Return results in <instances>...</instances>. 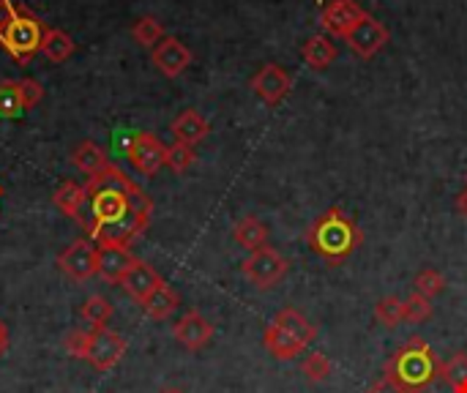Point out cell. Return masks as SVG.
Masks as SVG:
<instances>
[{"label":"cell","mask_w":467,"mask_h":393,"mask_svg":"<svg viewBox=\"0 0 467 393\" xmlns=\"http://www.w3.org/2000/svg\"><path fill=\"white\" fill-rule=\"evenodd\" d=\"M153 216V200L115 164L93 175L85 186V205L79 227L101 246L131 249V243L148 230Z\"/></svg>","instance_id":"1"},{"label":"cell","mask_w":467,"mask_h":393,"mask_svg":"<svg viewBox=\"0 0 467 393\" xmlns=\"http://www.w3.org/2000/svg\"><path fill=\"white\" fill-rule=\"evenodd\" d=\"M441 375L443 361L438 358V353L421 336H413L389 358L383 377L402 393H424L438 383Z\"/></svg>","instance_id":"2"},{"label":"cell","mask_w":467,"mask_h":393,"mask_svg":"<svg viewBox=\"0 0 467 393\" xmlns=\"http://www.w3.org/2000/svg\"><path fill=\"white\" fill-rule=\"evenodd\" d=\"M306 241L320 260H326L328 265H342L358 252L364 233L342 208H328L309 224Z\"/></svg>","instance_id":"3"},{"label":"cell","mask_w":467,"mask_h":393,"mask_svg":"<svg viewBox=\"0 0 467 393\" xmlns=\"http://www.w3.org/2000/svg\"><path fill=\"white\" fill-rule=\"evenodd\" d=\"M47 25L25 5L0 0V44L16 63H30L41 52V38Z\"/></svg>","instance_id":"4"},{"label":"cell","mask_w":467,"mask_h":393,"mask_svg":"<svg viewBox=\"0 0 467 393\" xmlns=\"http://www.w3.org/2000/svg\"><path fill=\"white\" fill-rule=\"evenodd\" d=\"M317 336V328L306 320L304 312L298 309H282L271 326L265 328L263 345L268 350L271 358L276 361H293L296 356H301Z\"/></svg>","instance_id":"5"},{"label":"cell","mask_w":467,"mask_h":393,"mask_svg":"<svg viewBox=\"0 0 467 393\" xmlns=\"http://www.w3.org/2000/svg\"><path fill=\"white\" fill-rule=\"evenodd\" d=\"M241 271L254 287L268 290V287H276L287 276V260L274 246H263L244 260Z\"/></svg>","instance_id":"6"},{"label":"cell","mask_w":467,"mask_h":393,"mask_svg":"<svg viewBox=\"0 0 467 393\" xmlns=\"http://www.w3.org/2000/svg\"><path fill=\"white\" fill-rule=\"evenodd\" d=\"M345 41H348V47H350L353 55H358L361 60H372L391 41V30L378 16H372L367 11V16L353 27V33Z\"/></svg>","instance_id":"7"},{"label":"cell","mask_w":467,"mask_h":393,"mask_svg":"<svg viewBox=\"0 0 467 393\" xmlns=\"http://www.w3.org/2000/svg\"><path fill=\"white\" fill-rule=\"evenodd\" d=\"M60 271L74 279V282H88L93 274H99V246L90 238L74 241L60 257H57Z\"/></svg>","instance_id":"8"},{"label":"cell","mask_w":467,"mask_h":393,"mask_svg":"<svg viewBox=\"0 0 467 393\" xmlns=\"http://www.w3.org/2000/svg\"><path fill=\"white\" fill-rule=\"evenodd\" d=\"M364 16L367 11L356 0H331L320 8V25L331 38H348Z\"/></svg>","instance_id":"9"},{"label":"cell","mask_w":467,"mask_h":393,"mask_svg":"<svg viewBox=\"0 0 467 393\" xmlns=\"http://www.w3.org/2000/svg\"><path fill=\"white\" fill-rule=\"evenodd\" d=\"M126 353V342L120 334L109 331V328H93L90 331V342H88V356L85 361L96 369V372H107L112 369Z\"/></svg>","instance_id":"10"},{"label":"cell","mask_w":467,"mask_h":393,"mask_svg":"<svg viewBox=\"0 0 467 393\" xmlns=\"http://www.w3.org/2000/svg\"><path fill=\"white\" fill-rule=\"evenodd\" d=\"M252 90L268 104L276 107L287 98V93L293 90V77L279 66V63H265L254 77H252Z\"/></svg>","instance_id":"11"},{"label":"cell","mask_w":467,"mask_h":393,"mask_svg":"<svg viewBox=\"0 0 467 393\" xmlns=\"http://www.w3.org/2000/svg\"><path fill=\"white\" fill-rule=\"evenodd\" d=\"M150 57H153V66H156L164 77H170V79L181 77V74L192 66V49H189L181 38H175V36H164V38L150 49Z\"/></svg>","instance_id":"12"},{"label":"cell","mask_w":467,"mask_h":393,"mask_svg":"<svg viewBox=\"0 0 467 393\" xmlns=\"http://www.w3.org/2000/svg\"><path fill=\"white\" fill-rule=\"evenodd\" d=\"M164 156H167V148L159 142V137H153L148 131H140L129 145V161L148 178L164 167Z\"/></svg>","instance_id":"13"},{"label":"cell","mask_w":467,"mask_h":393,"mask_svg":"<svg viewBox=\"0 0 467 393\" xmlns=\"http://www.w3.org/2000/svg\"><path fill=\"white\" fill-rule=\"evenodd\" d=\"M172 336L178 339V345H183L186 350L197 353V350H202V347L213 339V326H211L197 309H192V312H186V315L175 323Z\"/></svg>","instance_id":"14"},{"label":"cell","mask_w":467,"mask_h":393,"mask_svg":"<svg viewBox=\"0 0 467 393\" xmlns=\"http://www.w3.org/2000/svg\"><path fill=\"white\" fill-rule=\"evenodd\" d=\"M159 284H161V276L156 274V268L148 265V263L140 260V257H137V263L129 268V274H126L123 282H120V287H123L137 304H142Z\"/></svg>","instance_id":"15"},{"label":"cell","mask_w":467,"mask_h":393,"mask_svg":"<svg viewBox=\"0 0 467 393\" xmlns=\"http://www.w3.org/2000/svg\"><path fill=\"white\" fill-rule=\"evenodd\" d=\"M134 263H137V257L129 249H120V246H101L99 249V276L109 284H120Z\"/></svg>","instance_id":"16"},{"label":"cell","mask_w":467,"mask_h":393,"mask_svg":"<svg viewBox=\"0 0 467 393\" xmlns=\"http://www.w3.org/2000/svg\"><path fill=\"white\" fill-rule=\"evenodd\" d=\"M172 134H175V142H183V145H197L202 142L208 134H211V123L197 112V109H183L175 120H172Z\"/></svg>","instance_id":"17"},{"label":"cell","mask_w":467,"mask_h":393,"mask_svg":"<svg viewBox=\"0 0 467 393\" xmlns=\"http://www.w3.org/2000/svg\"><path fill=\"white\" fill-rule=\"evenodd\" d=\"M301 57H304V63H306L309 68L323 71V68H328V66L337 60V44H334L331 36L315 33V36H309L306 44L301 47Z\"/></svg>","instance_id":"18"},{"label":"cell","mask_w":467,"mask_h":393,"mask_svg":"<svg viewBox=\"0 0 467 393\" xmlns=\"http://www.w3.org/2000/svg\"><path fill=\"white\" fill-rule=\"evenodd\" d=\"M233 238H235V243H238L241 249H246L249 254L257 252V249H263V246H268V230H265V224H263L257 216H244V219H238L235 227H233Z\"/></svg>","instance_id":"19"},{"label":"cell","mask_w":467,"mask_h":393,"mask_svg":"<svg viewBox=\"0 0 467 393\" xmlns=\"http://www.w3.org/2000/svg\"><path fill=\"white\" fill-rule=\"evenodd\" d=\"M71 161H74V167L77 170H82L85 175H99V172H104L112 161L107 159V153L96 145V142H90V140H85V142H79L77 148H74V153H71Z\"/></svg>","instance_id":"20"},{"label":"cell","mask_w":467,"mask_h":393,"mask_svg":"<svg viewBox=\"0 0 467 393\" xmlns=\"http://www.w3.org/2000/svg\"><path fill=\"white\" fill-rule=\"evenodd\" d=\"M178 293L170 287V284H159L140 306L145 309V315L150 317V320H167V317H172V312L178 309Z\"/></svg>","instance_id":"21"},{"label":"cell","mask_w":467,"mask_h":393,"mask_svg":"<svg viewBox=\"0 0 467 393\" xmlns=\"http://www.w3.org/2000/svg\"><path fill=\"white\" fill-rule=\"evenodd\" d=\"M74 38L66 33V30H57V27H47L44 38H41V55L52 63H63L74 55Z\"/></svg>","instance_id":"22"},{"label":"cell","mask_w":467,"mask_h":393,"mask_svg":"<svg viewBox=\"0 0 467 393\" xmlns=\"http://www.w3.org/2000/svg\"><path fill=\"white\" fill-rule=\"evenodd\" d=\"M55 205L74 222H79L82 216V205H85V186L66 181L57 191H55Z\"/></svg>","instance_id":"23"},{"label":"cell","mask_w":467,"mask_h":393,"mask_svg":"<svg viewBox=\"0 0 467 393\" xmlns=\"http://www.w3.org/2000/svg\"><path fill=\"white\" fill-rule=\"evenodd\" d=\"M131 36H134V41H137L140 47H150V49H153V47L164 38V25H161L156 16H142V19L134 22Z\"/></svg>","instance_id":"24"},{"label":"cell","mask_w":467,"mask_h":393,"mask_svg":"<svg viewBox=\"0 0 467 393\" xmlns=\"http://www.w3.org/2000/svg\"><path fill=\"white\" fill-rule=\"evenodd\" d=\"M454 393H467V353H457L449 358V364H443V375H441Z\"/></svg>","instance_id":"25"},{"label":"cell","mask_w":467,"mask_h":393,"mask_svg":"<svg viewBox=\"0 0 467 393\" xmlns=\"http://www.w3.org/2000/svg\"><path fill=\"white\" fill-rule=\"evenodd\" d=\"M375 317L389 326V328H397L402 320H405V301L397 298V295H386L375 304Z\"/></svg>","instance_id":"26"},{"label":"cell","mask_w":467,"mask_h":393,"mask_svg":"<svg viewBox=\"0 0 467 393\" xmlns=\"http://www.w3.org/2000/svg\"><path fill=\"white\" fill-rule=\"evenodd\" d=\"M301 372H304V377L309 380V383H326L328 377H331V372H334V364L328 361V356L326 353H309L306 358H304V364H301Z\"/></svg>","instance_id":"27"},{"label":"cell","mask_w":467,"mask_h":393,"mask_svg":"<svg viewBox=\"0 0 467 393\" xmlns=\"http://www.w3.org/2000/svg\"><path fill=\"white\" fill-rule=\"evenodd\" d=\"M22 112H25V107L19 98V82L3 79L0 82V118H19Z\"/></svg>","instance_id":"28"},{"label":"cell","mask_w":467,"mask_h":393,"mask_svg":"<svg viewBox=\"0 0 467 393\" xmlns=\"http://www.w3.org/2000/svg\"><path fill=\"white\" fill-rule=\"evenodd\" d=\"M197 161V153H194V148L192 145H183V142H172L170 148H167V156H164V167H170L172 172H186V170H192V164Z\"/></svg>","instance_id":"29"},{"label":"cell","mask_w":467,"mask_h":393,"mask_svg":"<svg viewBox=\"0 0 467 393\" xmlns=\"http://www.w3.org/2000/svg\"><path fill=\"white\" fill-rule=\"evenodd\" d=\"M82 317L85 323H90L93 328H104L107 320L112 317V304L101 295H90L85 304H82Z\"/></svg>","instance_id":"30"},{"label":"cell","mask_w":467,"mask_h":393,"mask_svg":"<svg viewBox=\"0 0 467 393\" xmlns=\"http://www.w3.org/2000/svg\"><path fill=\"white\" fill-rule=\"evenodd\" d=\"M446 290V279L441 276V271H435V268H424L419 276H416V282H413V293H419V295H424V298H435V295H441Z\"/></svg>","instance_id":"31"},{"label":"cell","mask_w":467,"mask_h":393,"mask_svg":"<svg viewBox=\"0 0 467 393\" xmlns=\"http://www.w3.org/2000/svg\"><path fill=\"white\" fill-rule=\"evenodd\" d=\"M432 315H435V309H432V301L430 298H424L419 293H413L410 298H405V320L408 323L421 326V323L432 320Z\"/></svg>","instance_id":"32"},{"label":"cell","mask_w":467,"mask_h":393,"mask_svg":"<svg viewBox=\"0 0 467 393\" xmlns=\"http://www.w3.org/2000/svg\"><path fill=\"white\" fill-rule=\"evenodd\" d=\"M88 342H90V331H82V328H77V331H68L66 334V350H68V356L71 358H82L85 361V356H88Z\"/></svg>","instance_id":"33"},{"label":"cell","mask_w":467,"mask_h":393,"mask_svg":"<svg viewBox=\"0 0 467 393\" xmlns=\"http://www.w3.org/2000/svg\"><path fill=\"white\" fill-rule=\"evenodd\" d=\"M19 98L25 109H33L44 98V88L36 79H19Z\"/></svg>","instance_id":"34"},{"label":"cell","mask_w":467,"mask_h":393,"mask_svg":"<svg viewBox=\"0 0 467 393\" xmlns=\"http://www.w3.org/2000/svg\"><path fill=\"white\" fill-rule=\"evenodd\" d=\"M367 393H402L394 383H389L386 377L383 380H378V383H372L369 388H367Z\"/></svg>","instance_id":"35"},{"label":"cell","mask_w":467,"mask_h":393,"mask_svg":"<svg viewBox=\"0 0 467 393\" xmlns=\"http://www.w3.org/2000/svg\"><path fill=\"white\" fill-rule=\"evenodd\" d=\"M8 342H11V339H8V328H5V323L0 320V358L8 353Z\"/></svg>","instance_id":"36"},{"label":"cell","mask_w":467,"mask_h":393,"mask_svg":"<svg viewBox=\"0 0 467 393\" xmlns=\"http://www.w3.org/2000/svg\"><path fill=\"white\" fill-rule=\"evenodd\" d=\"M457 211H460V216L467 222V189L457 197Z\"/></svg>","instance_id":"37"},{"label":"cell","mask_w":467,"mask_h":393,"mask_svg":"<svg viewBox=\"0 0 467 393\" xmlns=\"http://www.w3.org/2000/svg\"><path fill=\"white\" fill-rule=\"evenodd\" d=\"M161 393H183L181 388H161Z\"/></svg>","instance_id":"38"},{"label":"cell","mask_w":467,"mask_h":393,"mask_svg":"<svg viewBox=\"0 0 467 393\" xmlns=\"http://www.w3.org/2000/svg\"><path fill=\"white\" fill-rule=\"evenodd\" d=\"M317 3H320V5H323V0H317Z\"/></svg>","instance_id":"39"},{"label":"cell","mask_w":467,"mask_h":393,"mask_svg":"<svg viewBox=\"0 0 467 393\" xmlns=\"http://www.w3.org/2000/svg\"><path fill=\"white\" fill-rule=\"evenodd\" d=\"M465 183H467V175H465Z\"/></svg>","instance_id":"40"},{"label":"cell","mask_w":467,"mask_h":393,"mask_svg":"<svg viewBox=\"0 0 467 393\" xmlns=\"http://www.w3.org/2000/svg\"><path fill=\"white\" fill-rule=\"evenodd\" d=\"M0 194H3V189H0Z\"/></svg>","instance_id":"41"}]
</instances>
